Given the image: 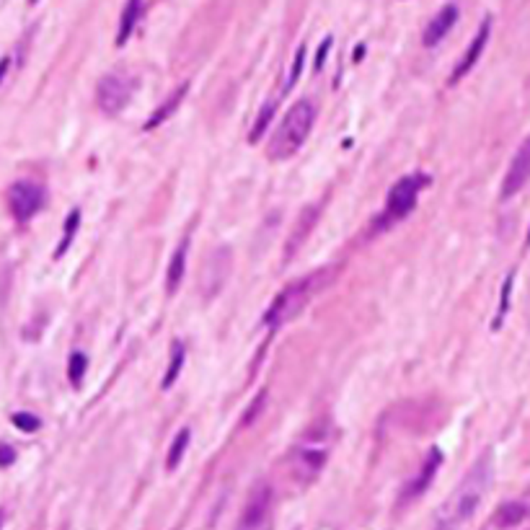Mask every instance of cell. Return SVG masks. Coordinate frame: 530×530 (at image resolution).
I'll return each instance as SVG.
<instances>
[{"mask_svg": "<svg viewBox=\"0 0 530 530\" xmlns=\"http://www.w3.org/2000/svg\"><path fill=\"white\" fill-rule=\"evenodd\" d=\"M16 461V450L8 445H0V466H8V463Z\"/></svg>", "mask_w": 530, "mask_h": 530, "instance_id": "cell-27", "label": "cell"}, {"mask_svg": "<svg viewBox=\"0 0 530 530\" xmlns=\"http://www.w3.org/2000/svg\"><path fill=\"white\" fill-rule=\"evenodd\" d=\"M132 91H135L132 76H127V73H109V76L101 78L96 85L98 109L104 114H109V117H114V114H119L127 104H130Z\"/></svg>", "mask_w": 530, "mask_h": 530, "instance_id": "cell-6", "label": "cell"}, {"mask_svg": "<svg viewBox=\"0 0 530 530\" xmlns=\"http://www.w3.org/2000/svg\"><path fill=\"white\" fill-rule=\"evenodd\" d=\"M189 437H192V432H189L187 427H184L182 432L174 437V442H171V447H168V458H166V468H168V471L179 468V463L184 461V455H187V447H189Z\"/></svg>", "mask_w": 530, "mask_h": 530, "instance_id": "cell-18", "label": "cell"}, {"mask_svg": "<svg viewBox=\"0 0 530 530\" xmlns=\"http://www.w3.org/2000/svg\"><path fill=\"white\" fill-rule=\"evenodd\" d=\"M323 463H326V453L323 450H311V447H303L293 455V471L300 482H311L321 474Z\"/></svg>", "mask_w": 530, "mask_h": 530, "instance_id": "cell-13", "label": "cell"}, {"mask_svg": "<svg viewBox=\"0 0 530 530\" xmlns=\"http://www.w3.org/2000/svg\"><path fill=\"white\" fill-rule=\"evenodd\" d=\"M440 466H442V453H440L437 447H432V450L427 453L425 461H422V466H419L417 476L409 479V484H406L404 492H401V504H409V502H414L417 497L425 494L427 489H430V484H432Z\"/></svg>", "mask_w": 530, "mask_h": 530, "instance_id": "cell-10", "label": "cell"}, {"mask_svg": "<svg viewBox=\"0 0 530 530\" xmlns=\"http://www.w3.org/2000/svg\"><path fill=\"white\" fill-rule=\"evenodd\" d=\"M6 202H8V209H11V215H14V220L28 223V220L44 207L47 192L34 182H16L8 187Z\"/></svg>", "mask_w": 530, "mask_h": 530, "instance_id": "cell-7", "label": "cell"}, {"mask_svg": "<svg viewBox=\"0 0 530 530\" xmlns=\"http://www.w3.org/2000/svg\"><path fill=\"white\" fill-rule=\"evenodd\" d=\"M528 517V507L523 502H504L502 507L494 512V525L502 530H509L520 525Z\"/></svg>", "mask_w": 530, "mask_h": 530, "instance_id": "cell-17", "label": "cell"}, {"mask_svg": "<svg viewBox=\"0 0 530 530\" xmlns=\"http://www.w3.org/2000/svg\"><path fill=\"white\" fill-rule=\"evenodd\" d=\"M316 122V104L311 98H300L287 109L285 119L279 122L274 130L272 140H269V158L272 161H285L298 153L303 142L308 140Z\"/></svg>", "mask_w": 530, "mask_h": 530, "instance_id": "cell-2", "label": "cell"}, {"mask_svg": "<svg viewBox=\"0 0 530 530\" xmlns=\"http://www.w3.org/2000/svg\"><path fill=\"white\" fill-rule=\"evenodd\" d=\"M311 293H313V279H298V282H290L287 287H282L277 298L272 300V306L266 308L264 323L269 328H279L290 323L308 306Z\"/></svg>", "mask_w": 530, "mask_h": 530, "instance_id": "cell-4", "label": "cell"}, {"mask_svg": "<svg viewBox=\"0 0 530 530\" xmlns=\"http://www.w3.org/2000/svg\"><path fill=\"white\" fill-rule=\"evenodd\" d=\"M187 254H189V238H184L182 244L176 246V251L171 254V261H168V272H166L168 295H174L179 290V285H182L184 269H187Z\"/></svg>", "mask_w": 530, "mask_h": 530, "instance_id": "cell-15", "label": "cell"}, {"mask_svg": "<svg viewBox=\"0 0 530 530\" xmlns=\"http://www.w3.org/2000/svg\"><path fill=\"white\" fill-rule=\"evenodd\" d=\"M231 266H233L231 249H228V246H223V249H215V251L207 256V261H204V266H202L199 290H202L207 298H215V295L225 287V282H228Z\"/></svg>", "mask_w": 530, "mask_h": 530, "instance_id": "cell-8", "label": "cell"}, {"mask_svg": "<svg viewBox=\"0 0 530 530\" xmlns=\"http://www.w3.org/2000/svg\"><path fill=\"white\" fill-rule=\"evenodd\" d=\"M512 274L507 277V282H504V290H502V303H499V313H497V323L494 326H499V321L504 318V313H507V303H509V287H512Z\"/></svg>", "mask_w": 530, "mask_h": 530, "instance_id": "cell-25", "label": "cell"}, {"mask_svg": "<svg viewBox=\"0 0 530 530\" xmlns=\"http://www.w3.org/2000/svg\"><path fill=\"white\" fill-rule=\"evenodd\" d=\"M328 47H331V36H326L321 42V47H318V55H316V70L323 68V57L328 55Z\"/></svg>", "mask_w": 530, "mask_h": 530, "instance_id": "cell-26", "label": "cell"}, {"mask_svg": "<svg viewBox=\"0 0 530 530\" xmlns=\"http://www.w3.org/2000/svg\"><path fill=\"white\" fill-rule=\"evenodd\" d=\"M489 34H492V19H484V24L479 26V31H476V36H474V42L468 44L466 55L461 57V63L455 65L453 76H450V83H458L468 70L479 63V57H482L484 47H487V42H489Z\"/></svg>", "mask_w": 530, "mask_h": 530, "instance_id": "cell-12", "label": "cell"}, {"mask_svg": "<svg viewBox=\"0 0 530 530\" xmlns=\"http://www.w3.org/2000/svg\"><path fill=\"white\" fill-rule=\"evenodd\" d=\"M140 14H142V0H127L125 11H122V19H119V31H117V47H125L132 36L135 26L140 21Z\"/></svg>", "mask_w": 530, "mask_h": 530, "instance_id": "cell-16", "label": "cell"}, {"mask_svg": "<svg viewBox=\"0 0 530 530\" xmlns=\"http://www.w3.org/2000/svg\"><path fill=\"white\" fill-rule=\"evenodd\" d=\"M455 21H458V6H455V3H447V6L440 8L437 14H435V19L427 24V28H425V36H422L425 47H437V44L450 34V28L455 26Z\"/></svg>", "mask_w": 530, "mask_h": 530, "instance_id": "cell-11", "label": "cell"}, {"mask_svg": "<svg viewBox=\"0 0 530 530\" xmlns=\"http://www.w3.org/2000/svg\"><path fill=\"white\" fill-rule=\"evenodd\" d=\"M14 425L19 427V430H24V432H34V430H39L42 422H39L34 414L19 412V414H14Z\"/></svg>", "mask_w": 530, "mask_h": 530, "instance_id": "cell-23", "label": "cell"}, {"mask_svg": "<svg viewBox=\"0 0 530 530\" xmlns=\"http://www.w3.org/2000/svg\"><path fill=\"white\" fill-rule=\"evenodd\" d=\"M272 114H274V104H269V106H264V109H261V114H259V119H256V125H254L251 142H256V140L261 137V132H264V127L269 125V119H272Z\"/></svg>", "mask_w": 530, "mask_h": 530, "instance_id": "cell-24", "label": "cell"}, {"mask_svg": "<svg viewBox=\"0 0 530 530\" xmlns=\"http://www.w3.org/2000/svg\"><path fill=\"white\" fill-rule=\"evenodd\" d=\"M187 93H189V83H182L174 93H171V96L166 98V101H163L161 106H158V109H155L153 114H150V119L145 122L147 132H150V130H155L158 125H163V122H168V119L174 117L176 109H179V106H182V101L187 98Z\"/></svg>", "mask_w": 530, "mask_h": 530, "instance_id": "cell-14", "label": "cell"}, {"mask_svg": "<svg viewBox=\"0 0 530 530\" xmlns=\"http://www.w3.org/2000/svg\"><path fill=\"white\" fill-rule=\"evenodd\" d=\"M528 244H530V231H528Z\"/></svg>", "mask_w": 530, "mask_h": 530, "instance_id": "cell-28", "label": "cell"}, {"mask_svg": "<svg viewBox=\"0 0 530 530\" xmlns=\"http://www.w3.org/2000/svg\"><path fill=\"white\" fill-rule=\"evenodd\" d=\"M494 479V463H492V453H484L474 466L468 468L461 484L455 487V492L447 497L442 507L437 509L432 530H461L463 525L474 517V512L482 504L484 494L492 487Z\"/></svg>", "mask_w": 530, "mask_h": 530, "instance_id": "cell-1", "label": "cell"}, {"mask_svg": "<svg viewBox=\"0 0 530 530\" xmlns=\"http://www.w3.org/2000/svg\"><path fill=\"white\" fill-rule=\"evenodd\" d=\"M274 494L272 487L266 482H259L256 487L249 492L246 504L238 515L236 530H272L274 520Z\"/></svg>", "mask_w": 530, "mask_h": 530, "instance_id": "cell-5", "label": "cell"}, {"mask_svg": "<svg viewBox=\"0 0 530 530\" xmlns=\"http://www.w3.org/2000/svg\"><path fill=\"white\" fill-rule=\"evenodd\" d=\"M80 225V209H73L68 215V220H65V236H63V244L57 246L55 256H63L65 251H68V246L73 244V236H76V228Z\"/></svg>", "mask_w": 530, "mask_h": 530, "instance_id": "cell-21", "label": "cell"}, {"mask_svg": "<svg viewBox=\"0 0 530 530\" xmlns=\"http://www.w3.org/2000/svg\"><path fill=\"white\" fill-rule=\"evenodd\" d=\"M85 368H88V360H85L83 352H73V355H70V365H68V378L76 388L83 383Z\"/></svg>", "mask_w": 530, "mask_h": 530, "instance_id": "cell-20", "label": "cell"}, {"mask_svg": "<svg viewBox=\"0 0 530 530\" xmlns=\"http://www.w3.org/2000/svg\"><path fill=\"white\" fill-rule=\"evenodd\" d=\"M425 184H430V179L422 174H412V176L398 179L391 187V192H388V197H385V207H383V212H380V217H378L375 228H391L398 220H404V217L417 207V197Z\"/></svg>", "mask_w": 530, "mask_h": 530, "instance_id": "cell-3", "label": "cell"}, {"mask_svg": "<svg viewBox=\"0 0 530 530\" xmlns=\"http://www.w3.org/2000/svg\"><path fill=\"white\" fill-rule=\"evenodd\" d=\"M184 368V347L182 342H174L171 344V360H168V370L166 375H163V388H171V385L176 383V378H179V373H182Z\"/></svg>", "mask_w": 530, "mask_h": 530, "instance_id": "cell-19", "label": "cell"}, {"mask_svg": "<svg viewBox=\"0 0 530 530\" xmlns=\"http://www.w3.org/2000/svg\"><path fill=\"white\" fill-rule=\"evenodd\" d=\"M528 182H530V135L523 140V145L517 147L515 158H512V163H509V168H507V174H504L502 199L515 197Z\"/></svg>", "mask_w": 530, "mask_h": 530, "instance_id": "cell-9", "label": "cell"}, {"mask_svg": "<svg viewBox=\"0 0 530 530\" xmlns=\"http://www.w3.org/2000/svg\"><path fill=\"white\" fill-rule=\"evenodd\" d=\"M303 63H306V44H300L298 52H295L293 70H290V78H287V83H285V93H287V91H293V85L298 83L300 73H303Z\"/></svg>", "mask_w": 530, "mask_h": 530, "instance_id": "cell-22", "label": "cell"}]
</instances>
